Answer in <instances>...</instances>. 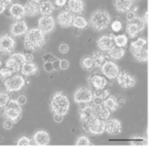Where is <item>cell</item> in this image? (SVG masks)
I'll use <instances>...</instances> for the list:
<instances>
[{"label":"cell","mask_w":151,"mask_h":152,"mask_svg":"<svg viewBox=\"0 0 151 152\" xmlns=\"http://www.w3.org/2000/svg\"><path fill=\"white\" fill-rule=\"evenodd\" d=\"M121 128H122L121 123L117 119H111L106 123L105 130L110 134L116 135L121 132Z\"/></svg>","instance_id":"20"},{"label":"cell","mask_w":151,"mask_h":152,"mask_svg":"<svg viewBox=\"0 0 151 152\" xmlns=\"http://www.w3.org/2000/svg\"><path fill=\"white\" fill-rule=\"evenodd\" d=\"M21 115L22 108L17 100H10L9 104L4 108V118L11 120L13 124H16L21 118Z\"/></svg>","instance_id":"3"},{"label":"cell","mask_w":151,"mask_h":152,"mask_svg":"<svg viewBox=\"0 0 151 152\" xmlns=\"http://www.w3.org/2000/svg\"><path fill=\"white\" fill-rule=\"evenodd\" d=\"M26 15L28 17H35L40 13V4L36 2L28 1L24 4Z\"/></svg>","instance_id":"18"},{"label":"cell","mask_w":151,"mask_h":152,"mask_svg":"<svg viewBox=\"0 0 151 152\" xmlns=\"http://www.w3.org/2000/svg\"><path fill=\"white\" fill-rule=\"evenodd\" d=\"M60 61H61V60H59V59H58V58H55V60L52 62V64H53V67H54V70L61 69V68H60Z\"/></svg>","instance_id":"47"},{"label":"cell","mask_w":151,"mask_h":152,"mask_svg":"<svg viewBox=\"0 0 151 152\" xmlns=\"http://www.w3.org/2000/svg\"><path fill=\"white\" fill-rule=\"evenodd\" d=\"M92 58H93V59H94V61H95L96 66H100L103 65V64L104 63V61H105V57H104V55L102 52H100V51H95V52L93 53Z\"/></svg>","instance_id":"32"},{"label":"cell","mask_w":151,"mask_h":152,"mask_svg":"<svg viewBox=\"0 0 151 152\" xmlns=\"http://www.w3.org/2000/svg\"><path fill=\"white\" fill-rule=\"evenodd\" d=\"M131 52L133 56L139 61H146L148 58L147 41L143 38H139L132 42Z\"/></svg>","instance_id":"5"},{"label":"cell","mask_w":151,"mask_h":152,"mask_svg":"<svg viewBox=\"0 0 151 152\" xmlns=\"http://www.w3.org/2000/svg\"><path fill=\"white\" fill-rule=\"evenodd\" d=\"M111 17L109 13L104 10H98L95 12L90 18V23L92 27L96 30H104L110 24Z\"/></svg>","instance_id":"4"},{"label":"cell","mask_w":151,"mask_h":152,"mask_svg":"<svg viewBox=\"0 0 151 152\" xmlns=\"http://www.w3.org/2000/svg\"><path fill=\"white\" fill-rule=\"evenodd\" d=\"M97 117L96 111L92 106H85L80 111V118L82 122L88 124L91 120Z\"/></svg>","instance_id":"15"},{"label":"cell","mask_w":151,"mask_h":152,"mask_svg":"<svg viewBox=\"0 0 151 152\" xmlns=\"http://www.w3.org/2000/svg\"><path fill=\"white\" fill-rule=\"evenodd\" d=\"M9 12H10V14L12 15V17L15 20H20L26 15L24 5H22L20 4H17V3L12 4L10 5Z\"/></svg>","instance_id":"16"},{"label":"cell","mask_w":151,"mask_h":152,"mask_svg":"<svg viewBox=\"0 0 151 152\" xmlns=\"http://www.w3.org/2000/svg\"><path fill=\"white\" fill-rule=\"evenodd\" d=\"M112 30L115 31V32H118V31H120V30H121V28H122V24H121V22H120V21H118V20L114 21L113 23L112 24Z\"/></svg>","instance_id":"41"},{"label":"cell","mask_w":151,"mask_h":152,"mask_svg":"<svg viewBox=\"0 0 151 152\" xmlns=\"http://www.w3.org/2000/svg\"><path fill=\"white\" fill-rule=\"evenodd\" d=\"M110 55L112 58H113L115 59H119L121 58L124 54H125V50L123 49V47H119V46H113L110 50Z\"/></svg>","instance_id":"29"},{"label":"cell","mask_w":151,"mask_h":152,"mask_svg":"<svg viewBox=\"0 0 151 152\" xmlns=\"http://www.w3.org/2000/svg\"><path fill=\"white\" fill-rule=\"evenodd\" d=\"M53 11H54V5L50 1L47 0L40 4V13L42 14L43 16L50 15L53 12Z\"/></svg>","instance_id":"25"},{"label":"cell","mask_w":151,"mask_h":152,"mask_svg":"<svg viewBox=\"0 0 151 152\" xmlns=\"http://www.w3.org/2000/svg\"><path fill=\"white\" fill-rule=\"evenodd\" d=\"M44 33L38 28L28 30L24 38L25 48L28 50H37L45 43Z\"/></svg>","instance_id":"1"},{"label":"cell","mask_w":151,"mask_h":152,"mask_svg":"<svg viewBox=\"0 0 151 152\" xmlns=\"http://www.w3.org/2000/svg\"><path fill=\"white\" fill-rule=\"evenodd\" d=\"M115 43L117 44V46L119 47H124L125 46V44L127 43V38L124 35H120V36H117L115 37Z\"/></svg>","instance_id":"37"},{"label":"cell","mask_w":151,"mask_h":152,"mask_svg":"<svg viewBox=\"0 0 151 152\" xmlns=\"http://www.w3.org/2000/svg\"><path fill=\"white\" fill-rule=\"evenodd\" d=\"M96 114H97V118H99L103 120H106L111 116V110L108 107H106L104 104L100 105L96 111Z\"/></svg>","instance_id":"28"},{"label":"cell","mask_w":151,"mask_h":152,"mask_svg":"<svg viewBox=\"0 0 151 152\" xmlns=\"http://www.w3.org/2000/svg\"><path fill=\"white\" fill-rule=\"evenodd\" d=\"M1 66H2V62L0 61V69H1Z\"/></svg>","instance_id":"54"},{"label":"cell","mask_w":151,"mask_h":152,"mask_svg":"<svg viewBox=\"0 0 151 152\" xmlns=\"http://www.w3.org/2000/svg\"><path fill=\"white\" fill-rule=\"evenodd\" d=\"M74 26L78 28H85L88 25L87 23V20L83 18V17H80V16H77L75 19L74 20V22H73Z\"/></svg>","instance_id":"36"},{"label":"cell","mask_w":151,"mask_h":152,"mask_svg":"<svg viewBox=\"0 0 151 152\" xmlns=\"http://www.w3.org/2000/svg\"><path fill=\"white\" fill-rule=\"evenodd\" d=\"M81 66H82L83 69L90 70L96 66V64H95V61L92 57H85L81 60Z\"/></svg>","instance_id":"31"},{"label":"cell","mask_w":151,"mask_h":152,"mask_svg":"<svg viewBox=\"0 0 151 152\" xmlns=\"http://www.w3.org/2000/svg\"><path fill=\"white\" fill-rule=\"evenodd\" d=\"M27 63L26 55L22 53H12L5 62V66L10 68L13 73L21 70L22 66Z\"/></svg>","instance_id":"6"},{"label":"cell","mask_w":151,"mask_h":152,"mask_svg":"<svg viewBox=\"0 0 151 152\" xmlns=\"http://www.w3.org/2000/svg\"><path fill=\"white\" fill-rule=\"evenodd\" d=\"M88 125L89 131L95 134H103L106 127V123L104 122V120H103L97 117L96 118H94L93 120H91Z\"/></svg>","instance_id":"14"},{"label":"cell","mask_w":151,"mask_h":152,"mask_svg":"<svg viewBox=\"0 0 151 152\" xmlns=\"http://www.w3.org/2000/svg\"><path fill=\"white\" fill-rule=\"evenodd\" d=\"M69 67V62L66 59H63L60 61V68L63 70H66Z\"/></svg>","instance_id":"45"},{"label":"cell","mask_w":151,"mask_h":152,"mask_svg":"<svg viewBox=\"0 0 151 152\" xmlns=\"http://www.w3.org/2000/svg\"><path fill=\"white\" fill-rule=\"evenodd\" d=\"M4 87L6 91L8 92H16L20 90L24 85H25V79L22 75H15L13 76H11L7 80L4 81Z\"/></svg>","instance_id":"8"},{"label":"cell","mask_w":151,"mask_h":152,"mask_svg":"<svg viewBox=\"0 0 151 152\" xmlns=\"http://www.w3.org/2000/svg\"><path fill=\"white\" fill-rule=\"evenodd\" d=\"M12 74H14L10 68L8 67H3L0 69V80L4 81L5 80H7L8 78H10L11 76H12Z\"/></svg>","instance_id":"35"},{"label":"cell","mask_w":151,"mask_h":152,"mask_svg":"<svg viewBox=\"0 0 151 152\" xmlns=\"http://www.w3.org/2000/svg\"><path fill=\"white\" fill-rule=\"evenodd\" d=\"M26 59H27V62H32L34 60V56L32 54L28 53L26 55Z\"/></svg>","instance_id":"51"},{"label":"cell","mask_w":151,"mask_h":152,"mask_svg":"<svg viewBox=\"0 0 151 152\" xmlns=\"http://www.w3.org/2000/svg\"><path fill=\"white\" fill-rule=\"evenodd\" d=\"M44 70L48 73H51L54 70L52 62H44Z\"/></svg>","instance_id":"42"},{"label":"cell","mask_w":151,"mask_h":152,"mask_svg":"<svg viewBox=\"0 0 151 152\" xmlns=\"http://www.w3.org/2000/svg\"><path fill=\"white\" fill-rule=\"evenodd\" d=\"M12 126H13V123H12L11 120H9V119H6V120L4 122V124H3L4 128L6 129V130H10V129L12 127Z\"/></svg>","instance_id":"44"},{"label":"cell","mask_w":151,"mask_h":152,"mask_svg":"<svg viewBox=\"0 0 151 152\" xmlns=\"http://www.w3.org/2000/svg\"><path fill=\"white\" fill-rule=\"evenodd\" d=\"M21 74L25 76H31L36 75L38 72V66L33 62H27L20 70Z\"/></svg>","instance_id":"23"},{"label":"cell","mask_w":151,"mask_h":152,"mask_svg":"<svg viewBox=\"0 0 151 152\" xmlns=\"http://www.w3.org/2000/svg\"><path fill=\"white\" fill-rule=\"evenodd\" d=\"M104 104L108 107L111 111L115 112L117 111V107H118V104H117V102L116 100H114L113 98H106L104 101Z\"/></svg>","instance_id":"34"},{"label":"cell","mask_w":151,"mask_h":152,"mask_svg":"<svg viewBox=\"0 0 151 152\" xmlns=\"http://www.w3.org/2000/svg\"><path fill=\"white\" fill-rule=\"evenodd\" d=\"M66 3V0H56V4L58 6H63Z\"/></svg>","instance_id":"52"},{"label":"cell","mask_w":151,"mask_h":152,"mask_svg":"<svg viewBox=\"0 0 151 152\" xmlns=\"http://www.w3.org/2000/svg\"><path fill=\"white\" fill-rule=\"evenodd\" d=\"M76 144H77L78 146H86V145H89V141H88V139L87 137L82 136V137H80V138L78 140V142H77Z\"/></svg>","instance_id":"40"},{"label":"cell","mask_w":151,"mask_h":152,"mask_svg":"<svg viewBox=\"0 0 151 152\" xmlns=\"http://www.w3.org/2000/svg\"><path fill=\"white\" fill-rule=\"evenodd\" d=\"M12 0H0V14L3 13L8 5L12 4Z\"/></svg>","instance_id":"38"},{"label":"cell","mask_w":151,"mask_h":152,"mask_svg":"<svg viewBox=\"0 0 151 152\" xmlns=\"http://www.w3.org/2000/svg\"><path fill=\"white\" fill-rule=\"evenodd\" d=\"M58 22L63 28H68L74 22L73 16L68 12H62L58 16Z\"/></svg>","instance_id":"22"},{"label":"cell","mask_w":151,"mask_h":152,"mask_svg":"<svg viewBox=\"0 0 151 152\" xmlns=\"http://www.w3.org/2000/svg\"><path fill=\"white\" fill-rule=\"evenodd\" d=\"M90 85L96 89H103L106 85V80L104 77L98 75H94L89 78Z\"/></svg>","instance_id":"21"},{"label":"cell","mask_w":151,"mask_h":152,"mask_svg":"<svg viewBox=\"0 0 151 152\" xmlns=\"http://www.w3.org/2000/svg\"><path fill=\"white\" fill-rule=\"evenodd\" d=\"M31 1H33V2H36V3H39V2H41V0H31Z\"/></svg>","instance_id":"53"},{"label":"cell","mask_w":151,"mask_h":152,"mask_svg":"<svg viewBox=\"0 0 151 152\" xmlns=\"http://www.w3.org/2000/svg\"><path fill=\"white\" fill-rule=\"evenodd\" d=\"M28 31V28L26 22L22 20H16L10 27V32L13 37H20L26 35Z\"/></svg>","instance_id":"13"},{"label":"cell","mask_w":151,"mask_h":152,"mask_svg":"<svg viewBox=\"0 0 151 152\" xmlns=\"http://www.w3.org/2000/svg\"><path fill=\"white\" fill-rule=\"evenodd\" d=\"M136 18V16H135V13L133 12H127V14H126V19L129 20V21H132V20H133L134 19Z\"/></svg>","instance_id":"49"},{"label":"cell","mask_w":151,"mask_h":152,"mask_svg":"<svg viewBox=\"0 0 151 152\" xmlns=\"http://www.w3.org/2000/svg\"><path fill=\"white\" fill-rule=\"evenodd\" d=\"M93 98V93L87 88H80L77 89L74 94V101L76 103H89Z\"/></svg>","instance_id":"11"},{"label":"cell","mask_w":151,"mask_h":152,"mask_svg":"<svg viewBox=\"0 0 151 152\" xmlns=\"http://www.w3.org/2000/svg\"><path fill=\"white\" fill-rule=\"evenodd\" d=\"M69 105L70 104L68 97L65 94L57 92L53 95L50 101V106L54 114H60L63 116L66 115L68 113Z\"/></svg>","instance_id":"2"},{"label":"cell","mask_w":151,"mask_h":152,"mask_svg":"<svg viewBox=\"0 0 151 152\" xmlns=\"http://www.w3.org/2000/svg\"><path fill=\"white\" fill-rule=\"evenodd\" d=\"M33 140L36 145L45 146V145H48L50 143V135L47 132L41 130V131H38L35 134Z\"/></svg>","instance_id":"19"},{"label":"cell","mask_w":151,"mask_h":152,"mask_svg":"<svg viewBox=\"0 0 151 152\" xmlns=\"http://www.w3.org/2000/svg\"><path fill=\"white\" fill-rule=\"evenodd\" d=\"M54 120H55L57 123H60V122L63 120V115H60V114H55V115H54Z\"/></svg>","instance_id":"50"},{"label":"cell","mask_w":151,"mask_h":152,"mask_svg":"<svg viewBox=\"0 0 151 152\" xmlns=\"http://www.w3.org/2000/svg\"><path fill=\"white\" fill-rule=\"evenodd\" d=\"M144 29V22L140 18H135L126 26V32L131 37H135Z\"/></svg>","instance_id":"9"},{"label":"cell","mask_w":151,"mask_h":152,"mask_svg":"<svg viewBox=\"0 0 151 152\" xmlns=\"http://www.w3.org/2000/svg\"><path fill=\"white\" fill-rule=\"evenodd\" d=\"M16 48V41L12 36L4 34L0 36V54L11 55Z\"/></svg>","instance_id":"7"},{"label":"cell","mask_w":151,"mask_h":152,"mask_svg":"<svg viewBox=\"0 0 151 152\" xmlns=\"http://www.w3.org/2000/svg\"><path fill=\"white\" fill-rule=\"evenodd\" d=\"M103 73L106 77L113 79L119 75V69L114 62L108 61L103 65Z\"/></svg>","instance_id":"17"},{"label":"cell","mask_w":151,"mask_h":152,"mask_svg":"<svg viewBox=\"0 0 151 152\" xmlns=\"http://www.w3.org/2000/svg\"><path fill=\"white\" fill-rule=\"evenodd\" d=\"M30 142H31L30 139H28L26 136H22L21 138H20L18 140L17 145H19V146H28V145H30Z\"/></svg>","instance_id":"39"},{"label":"cell","mask_w":151,"mask_h":152,"mask_svg":"<svg viewBox=\"0 0 151 152\" xmlns=\"http://www.w3.org/2000/svg\"><path fill=\"white\" fill-rule=\"evenodd\" d=\"M38 28L44 33L49 34L50 33L54 28H55V21L54 19L49 15V16H43L38 20Z\"/></svg>","instance_id":"10"},{"label":"cell","mask_w":151,"mask_h":152,"mask_svg":"<svg viewBox=\"0 0 151 152\" xmlns=\"http://www.w3.org/2000/svg\"><path fill=\"white\" fill-rule=\"evenodd\" d=\"M11 100V95L7 92H0V109L4 108Z\"/></svg>","instance_id":"33"},{"label":"cell","mask_w":151,"mask_h":152,"mask_svg":"<svg viewBox=\"0 0 151 152\" xmlns=\"http://www.w3.org/2000/svg\"><path fill=\"white\" fill-rule=\"evenodd\" d=\"M68 7L73 12H80L84 8V4L82 0H69Z\"/></svg>","instance_id":"27"},{"label":"cell","mask_w":151,"mask_h":152,"mask_svg":"<svg viewBox=\"0 0 151 152\" xmlns=\"http://www.w3.org/2000/svg\"><path fill=\"white\" fill-rule=\"evenodd\" d=\"M18 103L20 104V105H24L26 103H27V97L25 96H20L17 99Z\"/></svg>","instance_id":"48"},{"label":"cell","mask_w":151,"mask_h":152,"mask_svg":"<svg viewBox=\"0 0 151 152\" xmlns=\"http://www.w3.org/2000/svg\"><path fill=\"white\" fill-rule=\"evenodd\" d=\"M68 50H69V47H68V45L67 44H61L60 45V47H59V51L61 52V53H67L68 52Z\"/></svg>","instance_id":"46"},{"label":"cell","mask_w":151,"mask_h":152,"mask_svg":"<svg viewBox=\"0 0 151 152\" xmlns=\"http://www.w3.org/2000/svg\"><path fill=\"white\" fill-rule=\"evenodd\" d=\"M97 45L98 47L104 51H108L110 50L112 47H113V40L110 37H102L98 40L97 42Z\"/></svg>","instance_id":"24"},{"label":"cell","mask_w":151,"mask_h":152,"mask_svg":"<svg viewBox=\"0 0 151 152\" xmlns=\"http://www.w3.org/2000/svg\"><path fill=\"white\" fill-rule=\"evenodd\" d=\"M115 6L118 12H129L132 7V0H116Z\"/></svg>","instance_id":"26"},{"label":"cell","mask_w":151,"mask_h":152,"mask_svg":"<svg viewBox=\"0 0 151 152\" xmlns=\"http://www.w3.org/2000/svg\"><path fill=\"white\" fill-rule=\"evenodd\" d=\"M117 82L124 88H131L135 86L136 79L128 73H121L117 75Z\"/></svg>","instance_id":"12"},{"label":"cell","mask_w":151,"mask_h":152,"mask_svg":"<svg viewBox=\"0 0 151 152\" xmlns=\"http://www.w3.org/2000/svg\"><path fill=\"white\" fill-rule=\"evenodd\" d=\"M110 95V92L107 90H104V89H98V91H96L94 94L95 96V101L96 104H101V102L103 100H105Z\"/></svg>","instance_id":"30"},{"label":"cell","mask_w":151,"mask_h":152,"mask_svg":"<svg viewBox=\"0 0 151 152\" xmlns=\"http://www.w3.org/2000/svg\"><path fill=\"white\" fill-rule=\"evenodd\" d=\"M42 59H43L44 62H53V61L55 60V58H54L51 54L48 53V54H45V55L42 57Z\"/></svg>","instance_id":"43"}]
</instances>
